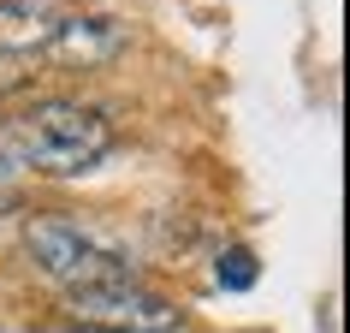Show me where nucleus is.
Here are the masks:
<instances>
[{
  "instance_id": "nucleus-3",
  "label": "nucleus",
  "mask_w": 350,
  "mask_h": 333,
  "mask_svg": "<svg viewBox=\"0 0 350 333\" xmlns=\"http://www.w3.org/2000/svg\"><path fill=\"white\" fill-rule=\"evenodd\" d=\"M66 297H72V315L95 333H172L178 328V310L137 280H107V286H83V292H66Z\"/></svg>"
},
{
  "instance_id": "nucleus-6",
  "label": "nucleus",
  "mask_w": 350,
  "mask_h": 333,
  "mask_svg": "<svg viewBox=\"0 0 350 333\" xmlns=\"http://www.w3.org/2000/svg\"><path fill=\"white\" fill-rule=\"evenodd\" d=\"M6 208H12V197H6V190H0V214H6Z\"/></svg>"
},
{
  "instance_id": "nucleus-4",
  "label": "nucleus",
  "mask_w": 350,
  "mask_h": 333,
  "mask_svg": "<svg viewBox=\"0 0 350 333\" xmlns=\"http://www.w3.org/2000/svg\"><path fill=\"white\" fill-rule=\"evenodd\" d=\"M125 54V30L113 18H90V12H72V18H59L48 36H42L36 60H54V66H107V60Z\"/></svg>"
},
{
  "instance_id": "nucleus-2",
  "label": "nucleus",
  "mask_w": 350,
  "mask_h": 333,
  "mask_svg": "<svg viewBox=\"0 0 350 333\" xmlns=\"http://www.w3.org/2000/svg\"><path fill=\"white\" fill-rule=\"evenodd\" d=\"M24 250L36 262V274H48L66 292H83V286H107V280H131V268L113 256L107 244L83 232L66 214H30L24 221Z\"/></svg>"
},
{
  "instance_id": "nucleus-1",
  "label": "nucleus",
  "mask_w": 350,
  "mask_h": 333,
  "mask_svg": "<svg viewBox=\"0 0 350 333\" xmlns=\"http://www.w3.org/2000/svg\"><path fill=\"white\" fill-rule=\"evenodd\" d=\"M113 149V125L83 101H36L18 119L0 125V179L42 173V179H72L90 173Z\"/></svg>"
},
{
  "instance_id": "nucleus-5",
  "label": "nucleus",
  "mask_w": 350,
  "mask_h": 333,
  "mask_svg": "<svg viewBox=\"0 0 350 333\" xmlns=\"http://www.w3.org/2000/svg\"><path fill=\"white\" fill-rule=\"evenodd\" d=\"M220 286H232V292H250V286H256V256H250V250H232V256H220Z\"/></svg>"
}]
</instances>
